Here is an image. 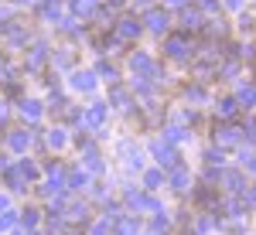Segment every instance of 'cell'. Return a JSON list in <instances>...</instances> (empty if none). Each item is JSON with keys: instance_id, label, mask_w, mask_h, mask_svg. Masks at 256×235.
<instances>
[{"instance_id": "cell-1", "label": "cell", "mask_w": 256, "mask_h": 235, "mask_svg": "<svg viewBox=\"0 0 256 235\" xmlns=\"http://www.w3.org/2000/svg\"><path fill=\"white\" fill-rule=\"evenodd\" d=\"M68 195V171L62 164H44V184H41V198H65Z\"/></svg>"}, {"instance_id": "cell-2", "label": "cell", "mask_w": 256, "mask_h": 235, "mask_svg": "<svg viewBox=\"0 0 256 235\" xmlns=\"http://www.w3.org/2000/svg\"><path fill=\"white\" fill-rule=\"evenodd\" d=\"M123 205H126L130 215H144V212H160L164 208L158 198L150 191H144V188H123Z\"/></svg>"}, {"instance_id": "cell-3", "label": "cell", "mask_w": 256, "mask_h": 235, "mask_svg": "<svg viewBox=\"0 0 256 235\" xmlns=\"http://www.w3.org/2000/svg\"><path fill=\"white\" fill-rule=\"evenodd\" d=\"M164 55L171 61H192L195 58V41H192V34H168L164 38Z\"/></svg>"}, {"instance_id": "cell-4", "label": "cell", "mask_w": 256, "mask_h": 235, "mask_svg": "<svg viewBox=\"0 0 256 235\" xmlns=\"http://www.w3.org/2000/svg\"><path fill=\"white\" fill-rule=\"evenodd\" d=\"M147 154L154 157V164H158L160 171H171L181 164V157H178V147H171L164 137H154L150 140V147H147Z\"/></svg>"}, {"instance_id": "cell-5", "label": "cell", "mask_w": 256, "mask_h": 235, "mask_svg": "<svg viewBox=\"0 0 256 235\" xmlns=\"http://www.w3.org/2000/svg\"><path fill=\"white\" fill-rule=\"evenodd\" d=\"M106 119H110V102H89L86 109H82V116H79V126L82 130H102L106 126Z\"/></svg>"}, {"instance_id": "cell-6", "label": "cell", "mask_w": 256, "mask_h": 235, "mask_svg": "<svg viewBox=\"0 0 256 235\" xmlns=\"http://www.w3.org/2000/svg\"><path fill=\"white\" fill-rule=\"evenodd\" d=\"M68 89L79 92V96H92L99 89L96 72H92V68H72V72H68Z\"/></svg>"}, {"instance_id": "cell-7", "label": "cell", "mask_w": 256, "mask_h": 235, "mask_svg": "<svg viewBox=\"0 0 256 235\" xmlns=\"http://www.w3.org/2000/svg\"><path fill=\"white\" fill-rule=\"evenodd\" d=\"M144 34V24L137 17H130V14H123V17L113 20V38L123 41V44H134V41Z\"/></svg>"}, {"instance_id": "cell-8", "label": "cell", "mask_w": 256, "mask_h": 235, "mask_svg": "<svg viewBox=\"0 0 256 235\" xmlns=\"http://www.w3.org/2000/svg\"><path fill=\"white\" fill-rule=\"evenodd\" d=\"M116 154L123 157V167H126V171H137V174L147 171V167H144V150H140L134 140H120V143H116Z\"/></svg>"}, {"instance_id": "cell-9", "label": "cell", "mask_w": 256, "mask_h": 235, "mask_svg": "<svg viewBox=\"0 0 256 235\" xmlns=\"http://www.w3.org/2000/svg\"><path fill=\"white\" fill-rule=\"evenodd\" d=\"M48 61H52V48H48L44 41H38V44H31V48H28L24 72H28V75H38V72L44 68V65H48Z\"/></svg>"}, {"instance_id": "cell-10", "label": "cell", "mask_w": 256, "mask_h": 235, "mask_svg": "<svg viewBox=\"0 0 256 235\" xmlns=\"http://www.w3.org/2000/svg\"><path fill=\"white\" fill-rule=\"evenodd\" d=\"M147 31H154V34H168L171 31V14L164 10V7H147V14H144V20H140Z\"/></svg>"}, {"instance_id": "cell-11", "label": "cell", "mask_w": 256, "mask_h": 235, "mask_svg": "<svg viewBox=\"0 0 256 235\" xmlns=\"http://www.w3.org/2000/svg\"><path fill=\"white\" fill-rule=\"evenodd\" d=\"M168 188L174 191V195H188L192 191V171L184 167V164H178L168 171Z\"/></svg>"}, {"instance_id": "cell-12", "label": "cell", "mask_w": 256, "mask_h": 235, "mask_svg": "<svg viewBox=\"0 0 256 235\" xmlns=\"http://www.w3.org/2000/svg\"><path fill=\"white\" fill-rule=\"evenodd\" d=\"M31 143H34V133H31V130H10V133H7V150L18 154V157L28 154Z\"/></svg>"}, {"instance_id": "cell-13", "label": "cell", "mask_w": 256, "mask_h": 235, "mask_svg": "<svg viewBox=\"0 0 256 235\" xmlns=\"http://www.w3.org/2000/svg\"><path fill=\"white\" fill-rule=\"evenodd\" d=\"M242 133H246V130H239L236 123H218L216 133H212V140H216V147H232V143L242 140Z\"/></svg>"}, {"instance_id": "cell-14", "label": "cell", "mask_w": 256, "mask_h": 235, "mask_svg": "<svg viewBox=\"0 0 256 235\" xmlns=\"http://www.w3.org/2000/svg\"><path fill=\"white\" fill-rule=\"evenodd\" d=\"M205 31V17L198 7H181V34H198Z\"/></svg>"}, {"instance_id": "cell-15", "label": "cell", "mask_w": 256, "mask_h": 235, "mask_svg": "<svg viewBox=\"0 0 256 235\" xmlns=\"http://www.w3.org/2000/svg\"><path fill=\"white\" fill-rule=\"evenodd\" d=\"M0 174H4V184L10 188V195H20V191H28V181H24V174L18 171V164H7V167H0Z\"/></svg>"}, {"instance_id": "cell-16", "label": "cell", "mask_w": 256, "mask_h": 235, "mask_svg": "<svg viewBox=\"0 0 256 235\" xmlns=\"http://www.w3.org/2000/svg\"><path fill=\"white\" fill-rule=\"evenodd\" d=\"M99 7H102V0H68V10H72V17H96L99 14Z\"/></svg>"}, {"instance_id": "cell-17", "label": "cell", "mask_w": 256, "mask_h": 235, "mask_svg": "<svg viewBox=\"0 0 256 235\" xmlns=\"http://www.w3.org/2000/svg\"><path fill=\"white\" fill-rule=\"evenodd\" d=\"M239 109H242V106H239V99H236V96H222V99L216 102V116L222 119V123H232Z\"/></svg>"}, {"instance_id": "cell-18", "label": "cell", "mask_w": 256, "mask_h": 235, "mask_svg": "<svg viewBox=\"0 0 256 235\" xmlns=\"http://www.w3.org/2000/svg\"><path fill=\"white\" fill-rule=\"evenodd\" d=\"M89 188H92V174H89L86 167H72V171H68V191L79 195V191H89Z\"/></svg>"}, {"instance_id": "cell-19", "label": "cell", "mask_w": 256, "mask_h": 235, "mask_svg": "<svg viewBox=\"0 0 256 235\" xmlns=\"http://www.w3.org/2000/svg\"><path fill=\"white\" fill-rule=\"evenodd\" d=\"M140 181H144V191H150V195H154V191H160V188L168 184V171H160V167H147Z\"/></svg>"}, {"instance_id": "cell-20", "label": "cell", "mask_w": 256, "mask_h": 235, "mask_svg": "<svg viewBox=\"0 0 256 235\" xmlns=\"http://www.w3.org/2000/svg\"><path fill=\"white\" fill-rule=\"evenodd\" d=\"M44 143H48V150L62 154V150L72 143V137H68V130H65V126H52V130H48V137H44Z\"/></svg>"}, {"instance_id": "cell-21", "label": "cell", "mask_w": 256, "mask_h": 235, "mask_svg": "<svg viewBox=\"0 0 256 235\" xmlns=\"http://www.w3.org/2000/svg\"><path fill=\"white\" fill-rule=\"evenodd\" d=\"M140 225H144L140 215H130V212H126V215H120L116 222H113V232H116V235H137Z\"/></svg>"}, {"instance_id": "cell-22", "label": "cell", "mask_w": 256, "mask_h": 235, "mask_svg": "<svg viewBox=\"0 0 256 235\" xmlns=\"http://www.w3.org/2000/svg\"><path fill=\"white\" fill-rule=\"evenodd\" d=\"M18 113L28 119V123H38V119L44 116V102H38V99H20Z\"/></svg>"}, {"instance_id": "cell-23", "label": "cell", "mask_w": 256, "mask_h": 235, "mask_svg": "<svg viewBox=\"0 0 256 235\" xmlns=\"http://www.w3.org/2000/svg\"><path fill=\"white\" fill-rule=\"evenodd\" d=\"M164 140H168L171 147L188 143V140H192V130H188V126H181V123H168V126H164Z\"/></svg>"}, {"instance_id": "cell-24", "label": "cell", "mask_w": 256, "mask_h": 235, "mask_svg": "<svg viewBox=\"0 0 256 235\" xmlns=\"http://www.w3.org/2000/svg\"><path fill=\"white\" fill-rule=\"evenodd\" d=\"M14 164H18V171L24 174V181H28V184H31V181H41V174H44V171H41L31 157H20V160H14Z\"/></svg>"}, {"instance_id": "cell-25", "label": "cell", "mask_w": 256, "mask_h": 235, "mask_svg": "<svg viewBox=\"0 0 256 235\" xmlns=\"http://www.w3.org/2000/svg\"><path fill=\"white\" fill-rule=\"evenodd\" d=\"M110 106L113 109H120V113H126L134 102H130V92L126 89H120V85H110Z\"/></svg>"}, {"instance_id": "cell-26", "label": "cell", "mask_w": 256, "mask_h": 235, "mask_svg": "<svg viewBox=\"0 0 256 235\" xmlns=\"http://www.w3.org/2000/svg\"><path fill=\"white\" fill-rule=\"evenodd\" d=\"M92 72H96V78H106L110 85H120V72H116V65H110L106 58H99Z\"/></svg>"}, {"instance_id": "cell-27", "label": "cell", "mask_w": 256, "mask_h": 235, "mask_svg": "<svg viewBox=\"0 0 256 235\" xmlns=\"http://www.w3.org/2000/svg\"><path fill=\"white\" fill-rule=\"evenodd\" d=\"M216 229H218V218H212V215H195V222H192L195 235H212Z\"/></svg>"}, {"instance_id": "cell-28", "label": "cell", "mask_w": 256, "mask_h": 235, "mask_svg": "<svg viewBox=\"0 0 256 235\" xmlns=\"http://www.w3.org/2000/svg\"><path fill=\"white\" fill-rule=\"evenodd\" d=\"M171 232V215L160 208V212H154V218H150V235H168Z\"/></svg>"}, {"instance_id": "cell-29", "label": "cell", "mask_w": 256, "mask_h": 235, "mask_svg": "<svg viewBox=\"0 0 256 235\" xmlns=\"http://www.w3.org/2000/svg\"><path fill=\"white\" fill-rule=\"evenodd\" d=\"M65 218H68V222H76V225H86V222H89V205H86V201H76V205H68V208H65Z\"/></svg>"}, {"instance_id": "cell-30", "label": "cell", "mask_w": 256, "mask_h": 235, "mask_svg": "<svg viewBox=\"0 0 256 235\" xmlns=\"http://www.w3.org/2000/svg\"><path fill=\"white\" fill-rule=\"evenodd\" d=\"M52 65H55L58 72H65V68H72V65H76V51H72V48H58V51L52 55Z\"/></svg>"}, {"instance_id": "cell-31", "label": "cell", "mask_w": 256, "mask_h": 235, "mask_svg": "<svg viewBox=\"0 0 256 235\" xmlns=\"http://www.w3.org/2000/svg\"><path fill=\"white\" fill-rule=\"evenodd\" d=\"M18 225L28 232V229H38L41 225V212L38 208H24V212H18Z\"/></svg>"}, {"instance_id": "cell-32", "label": "cell", "mask_w": 256, "mask_h": 235, "mask_svg": "<svg viewBox=\"0 0 256 235\" xmlns=\"http://www.w3.org/2000/svg\"><path fill=\"white\" fill-rule=\"evenodd\" d=\"M58 31H62V34H68V38H82V34H86V27L79 24V17H62L58 20Z\"/></svg>"}, {"instance_id": "cell-33", "label": "cell", "mask_w": 256, "mask_h": 235, "mask_svg": "<svg viewBox=\"0 0 256 235\" xmlns=\"http://www.w3.org/2000/svg\"><path fill=\"white\" fill-rule=\"evenodd\" d=\"M236 99H239L242 109H256V89H253V85H239Z\"/></svg>"}, {"instance_id": "cell-34", "label": "cell", "mask_w": 256, "mask_h": 235, "mask_svg": "<svg viewBox=\"0 0 256 235\" xmlns=\"http://www.w3.org/2000/svg\"><path fill=\"white\" fill-rule=\"evenodd\" d=\"M86 235H113V218H106V215H99L92 225H89V232Z\"/></svg>"}, {"instance_id": "cell-35", "label": "cell", "mask_w": 256, "mask_h": 235, "mask_svg": "<svg viewBox=\"0 0 256 235\" xmlns=\"http://www.w3.org/2000/svg\"><path fill=\"white\" fill-rule=\"evenodd\" d=\"M222 184H226L229 191H236V195L246 188V181H242V174H239V171H226V174H222Z\"/></svg>"}, {"instance_id": "cell-36", "label": "cell", "mask_w": 256, "mask_h": 235, "mask_svg": "<svg viewBox=\"0 0 256 235\" xmlns=\"http://www.w3.org/2000/svg\"><path fill=\"white\" fill-rule=\"evenodd\" d=\"M184 99H188V102H205V99H208V92H205V85L192 82V85H184Z\"/></svg>"}, {"instance_id": "cell-37", "label": "cell", "mask_w": 256, "mask_h": 235, "mask_svg": "<svg viewBox=\"0 0 256 235\" xmlns=\"http://www.w3.org/2000/svg\"><path fill=\"white\" fill-rule=\"evenodd\" d=\"M205 164L222 171V164H226V157H222V147H208V150H205Z\"/></svg>"}, {"instance_id": "cell-38", "label": "cell", "mask_w": 256, "mask_h": 235, "mask_svg": "<svg viewBox=\"0 0 256 235\" xmlns=\"http://www.w3.org/2000/svg\"><path fill=\"white\" fill-rule=\"evenodd\" d=\"M10 229H18V212L10 208V212H0V232H10Z\"/></svg>"}, {"instance_id": "cell-39", "label": "cell", "mask_w": 256, "mask_h": 235, "mask_svg": "<svg viewBox=\"0 0 256 235\" xmlns=\"http://www.w3.org/2000/svg\"><path fill=\"white\" fill-rule=\"evenodd\" d=\"M239 167L256 174V154H253V150H239Z\"/></svg>"}, {"instance_id": "cell-40", "label": "cell", "mask_w": 256, "mask_h": 235, "mask_svg": "<svg viewBox=\"0 0 256 235\" xmlns=\"http://www.w3.org/2000/svg\"><path fill=\"white\" fill-rule=\"evenodd\" d=\"M239 201H242V208H256V188H242Z\"/></svg>"}, {"instance_id": "cell-41", "label": "cell", "mask_w": 256, "mask_h": 235, "mask_svg": "<svg viewBox=\"0 0 256 235\" xmlns=\"http://www.w3.org/2000/svg\"><path fill=\"white\" fill-rule=\"evenodd\" d=\"M195 7L202 14H218V0H195Z\"/></svg>"}, {"instance_id": "cell-42", "label": "cell", "mask_w": 256, "mask_h": 235, "mask_svg": "<svg viewBox=\"0 0 256 235\" xmlns=\"http://www.w3.org/2000/svg\"><path fill=\"white\" fill-rule=\"evenodd\" d=\"M10 119V102H7V96H0V123H7Z\"/></svg>"}, {"instance_id": "cell-43", "label": "cell", "mask_w": 256, "mask_h": 235, "mask_svg": "<svg viewBox=\"0 0 256 235\" xmlns=\"http://www.w3.org/2000/svg\"><path fill=\"white\" fill-rule=\"evenodd\" d=\"M239 27H242V31H253L256 24H253V17H250V14H242V17H239Z\"/></svg>"}, {"instance_id": "cell-44", "label": "cell", "mask_w": 256, "mask_h": 235, "mask_svg": "<svg viewBox=\"0 0 256 235\" xmlns=\"http://www.w3.org/2000/svg\"><path fill=\"white\" fill-rule=\"evenodd\" d=\"M123 3H126V0H106V10L113 14V10H120V7H123Z\"/></svg>"}, {"instance_id": "cell-45", "label": "cell", "mask_w": 256, "mask_h": 235, "mask_svg": "<svg viewBox=\"0 0 256 235\" xmlns=\"http://www.w3.org/2000/svg\"><path fill=\"white\" fill-rule=\"evenodd\" d=\"M222 3H226L229 10H242V3H246V0H222Z\"/></svg>"}, {"instance_id": "cell-46", "label": "cell", "mask_w": 256, "mask_h": 235, "mask_svg": "<svg viewBox=\"0 0 256 235\" xmlns=\"http://www.w3.org/2000/svg\"><path fill=\"white\" fill-rule=\"evenodd\" d=\"M246 137L256 140V119H250V123H246Z\"/></svg>"}, {"instance_id": "cell-47", "label": "cell", "mask_w": 256, "mask_h": 235, "mask_svg": "<svg viewBox=\"0 0 256 235\" xmlns=\"http://www.w3.org/2000/svg\"><path fill=\"white\" fill-rule=\"evenodd\" d=\"M0 212H10V195H0Z\"/></svg>"}, {"instance_id": "cell-48", "label": "cell", "mask_w": 256, "mask_h": 235, "mask_svg": "<svg viewBox=\"0 0 256 235\" xmlns=\"http://www.w3.org/2000/svg\"><path fill=\"white\" fill-rule=\"evenodd\" d=\"M184 3H188V0H164V10H168V7H184Z\"/></svg>"}, {"instance_id": "cell-49", "label": "cell", "mask_w": 256, "mask_h": 235, "mask_svg": "<svg viewBox=\"0 0 256 235\" xmlns=\"http://www.w3.org/2000/svg\"><path fill=\"white\" fill-rule=\"evenodd\" d=\"M4 68H7V58H4V55H0V75H4Z\"/></svg>"}, {"instance_id": "cell-50", "label": "cell", "mask_w": 256, "mask_h": 235, "mask_svg": "<svg viewBox=\"0 0 256 235\" xmlns=\"http://www.w3.org/2000/svg\"><path fill=\"white\" fill-rule=\"evenodd\" d=\"M134 3H150V0H134Z\"/></svg>"}, {"instance_id": "cell-51", "label": "cell", "mask_w": 256, "mask_h": 235, "mask_svg": "<svg viewBox=\"0 0 256 235\" xmlns=\"http://www.w3.org/2000/svg\"><path fill=\"white\" fill-rule=\"evenodd\" d=\"M62 235H76V232H72V229H68V232H62Z\"/></svg>"}]
</instances>
